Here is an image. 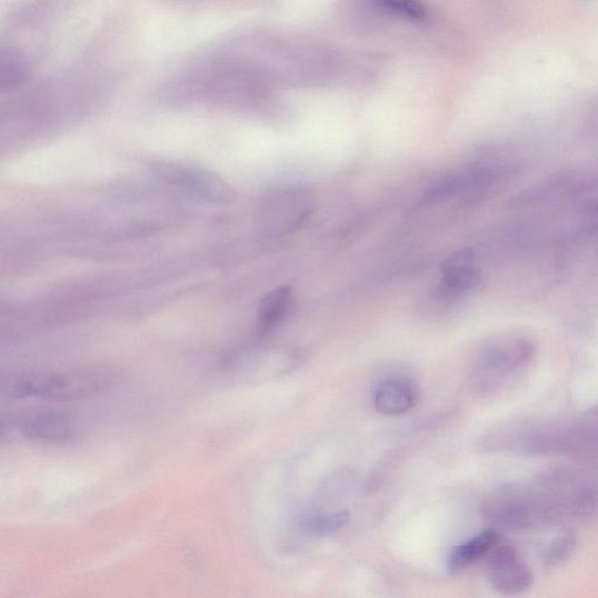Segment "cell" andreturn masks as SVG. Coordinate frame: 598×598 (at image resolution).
Wrapping results in <instances>:
<instances>
[{
	"label": "cell",
	"instance_id": "cell-5",
	"mask_svg": "<svg viewBox=\"0 0 598 598\" xmlns=\"http://www.w3.org/2000/svg\"><path fill=\"white\" fill-rule=\"evenodd\" d=\"M489 580L492 587L505 595H518L530 590L535 575L510 545H500L489 555Z\"/></svg>",
	"mask_w": 598,
	"mask_h": 598
},
{
	"label": "cell",
	"instance_id": "cell-8",
	"mask_svg": "<svg viewBox=\"0 0 598 598\" xmlns=\"http://www.w3.org/2000/svg\"><path fill=\"white\" fill-rule=\"evenodd\" d=\"M418 400V390L406 378H387L375 390L376 409L388 417L401 416L409 411Z\"/></svg>",
	"mask_w": 598,
	"mask_h": 598
},
{
	"label": "cell",
	"instance_id": "cell-2",
	"mask_svg": "<svg viewBox=\"0 0 598 598\" xmlns=\"http://www.w3.org/2000/svg\"><path fill=\"white\" fill-rule=\"evenodd\" d=\"M482 514L496 528L508 531L530 530L559 518L539 489L518 487L496 491L485 502Z\"/></svg>",
	"mask_w": 598,
	"mask_h": 598
},
{
	"label": "cell",
	"instance_id": "cell-11",
	"mask_svg": "<svg viewBox=\"0 0 598 598\" xmlns=\"http://www.w3.org/2000/svg\"><path fill=\"white\" fill-rule=\"evenodd\" d=\"M31 77V64L28 57L14 48L0 50V90L11 93L24 87Z\"/></svg>",
	"mask_w": 598,
	"mask_h": 598
},
{
	"label": "cell",
	"instance_id": "cell-13",
	"mask_svg": "<svg viewBox=\"0 0 598 598\" xmlns=\"http://www.w3.org/2000/svg\"><path fill=\"white\" fill-rule=\"evenodd\" d=\"M578 547V536L574 531H565L549 544L545 551V564L555 568L566 564Z\"/></svg>",
	"mask_w": 598,
	"mask_h": 598
},
{
	"label": "cell",
	"instance_id": "cell-17",
	"mask_svg": "<svg viewBox=\"0 0 598 598\" xmlns=\"http://www.w3.org/2000/svg\"><path fill=\"white\" fill-rule=\"evenodd\" d=\"M596 216H597V218H598V207H597V210H596Z\"/></svg>",
	"mask_w": 598,
	"mask_h": 598
},
{
	"label": "cell",
	"instance_id": "cell-3",
	"mask_svg": "<svg viewBox=\"0 0 598 598\" xmlns=\"http://www.w3.org/2000/svg\"><path fill=\"white\" fill-rule=\"evenodd\" d=\"M111 382L102 373H28L11 379L6 390L17 399L69 401L101 395Z\"/></svg>",
	"mask_w": 598,
	"mask_h": 598
},
{
	"label": "cell",
	"instance_id": "cell-6",
	"mask_svg": "<svg viewBox=\"0 0 598 598\" xmlns=\"http://www.w3.org/2000/svg\"><path fill=\"white\" fill-rule=\"evenodd\" d=\"M311 202L302 191H286L275 195L265 207L268 231L285 235L301 227L311 215Z\"/></svg>",
	"mask_w": 598,
	"mask_h": 598
},
{
	"label": "cell",
	"instance_id": "cell-15",
	"mask_svg": "<svg viewBox=\"0 0 598 598\" xmlns=\"http://www.w3.org/2000/svg\"><path fill=\"white\" fill-rule=\"evenodd\" d=\"M383 11L412 21H423L428 13L419 0H373Z\"/></svg>",
	"mask_w": 598,
	"mask_h": 598
},
{
	"label": "cell",
	"instance_id": "cell-14",
	"mask_svg": "<svg viewBox=\"0 0 598 598\" xmlns=\"http://www.w3.org/2000/svg\"><path fill=\"white\" fill-rule=\"evenodd\" d=\"M349 522L348 512L319 516L305 524L303 530L311 538L330 536Z\"/></svg>",
	"mask_w": 598,
	"mask_h": 598
},
{
	"label": "cell",
	"instance_id": "cell-16",
	"mask_svg": "<svg viewBox=\"0 0 598 598\" xmlns=\"http://www.w3.org/2000/svg\"><path fill=\"white\" fill-rule=\"evenodd\" d=\"M467 180L459 176H448L428 191L427 199L431 202H443L462 190Z\"/></svg>",
	"mask_w": 598,
	"mask_h": 598
},
{
	"label": "cell",
	"instance_id": "cell-7",
	"mask_svg": "<svg viewBox=\"0 0 598 598\" xmlns=\"http://www.w3.org/2000/svg\"><path fill=\"white\" fill-rule=\"evenodd\" d=\"M18 432L27 440L60 445L74 439L76 426L60 412L38 411L29 413L16 425Z\"/></svg>",
	"mask_w": 598,
	"mask_h": 598
},
{
	"label": "cell",
	"instance_id": "cell-12",
	"mask_svg": "<svg viewBox=\"0 0 598 598\" xmlns=\"http://www.w3.org/2000/svg\"><path fill=\"white\" fill-rule=\"evenodd\" d=\"M292 290L281 287L270 291L259 308V329L261 333H269L278 327L291 308Z\"/></svg>",
	"mask_w": 598,
	"mask_h": 598
},
{
	"label": "cell",
	"instance_id": "cell-9",
	"mask_svg": "<svg viewBox=\"0 0 598 598\" xmlns=\"http://www.w3.org/2000/svg\"><path fill=\"white\" fill-rule=\"evenodd\" d=\"M500 542V536L495 528L469 539L455 547L448 560V568L452 574L462 571L476 562L489 557Z\"/></svg>",
	"mask_w": 598,
	"mask_h": 598
},
{
	"label": "cell",
	"instance_id": "cell-4",
	"mask_svg": "<svg viewBox=\"0 0 598 598\" xmlns=\"http://www.w3.org/2000/svg\"><path fill=\"white\" fill-rule=\"evenodd\" d=\"M155 175L168 186L196 199L209 202H226L235 197L233 190L218 176L205 170L180 166L160 165Z\"/></svg>",
	"mask_w": 598,
	"mask_h": 598
},
{
	"label": "cell",
	"instance_id": "cell-10",
	"mask_svg": "<svg viewBox=\"0 0 598 598\" xmlns=\"http://www.w3.org/2000/svg\"><path fill=\"white\" fill-rule=\"evenodd\" d=\"M564 451L586 459H598V408L577 426L567 428Z\"/></svg>",
	"mask_w": 598,
	"mask_h": 598
},
{
	"label": "cell",
	"instance_id": "cell-1",
	"mask_svg": "<svg viewBox=\"0 0 598 598\" xmlns=\"http://www.w3.org/2000/svg\"><path fill=\"white\" fill-rule=\"evenodd\" d=\"M537 341L527 335L495 337L476 352L474 375L482 386H495L525 373L538 356Z\"/></svg>",
	"mask_w": 598,
	"mask_h": 598
}]
</instances>
